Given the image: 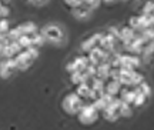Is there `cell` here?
Here are the masks:
<instances>
[{
	"mask_svg": "<svg viewBox=\"0 0 154 130\" xmlns=\"http://www.w3.org/2000/svg\"><path fill=\"white\" fill-rule=\"evenodd\" d=\"M19 27L22 30V34H33V33L38 32L36 23H33V22H24L22 24H19Z\"/></svg>",
	"mask_w": 154,
	"mask_h": 130,
	"instance_id": "14",
	"label": "cell"
},
{
	"mask_svg": "<svg viewBox=\"0 0 154 130\" xmlns=\"http://www.w3.org/2000/svg\"><path fill=\"white\" fill-rule=\"evenodd\" d=\"M14 60H16V63H17V70H26V69H29L30 66L33 65V62H34L26 49L20 50L14 56Z\"/></svg>",
	"mask_w": 154,
	"mask_h": 130,
	"instance_id": "5",
	"label": "cell"
},
{
	"mask_svg": "<svg viewBox=\"0 0 154 130\" xmlns=\"http://www.w3.org/2000/svg\"><path fill=\"white\" fill-rule=\"evenodd\" d=\"M64 3L73 9V7H77V6L83 5V0H64Z\"/></svg>",
	"mask_w": 154,
	"mask_h": 130,
	"instance_id": "24",
	"label": "cell"
},
{
	"mask_svg": "<svg viewBox=\"0 0 154 130\" xmlns=\"http://www.w3.org/2000/svg\"><path fill=\"white\" fill-rule=\"evenodd\" d=\"M153 10H154V5L151 0H149L146 5L143 6V9H141V13H144V14H153Z\"/></svg>",
	"mask_w": 154,
	"mask_h": 130,
	"instance_id": "20",
	"label": "cell"
},
{
	"mask_svg": "<svg viewBox=\"0 0 154 130\" xmlns=\"http://www.w3.org/2000/svg\"><path fill=\"white\" fill-rule=\"evenodd\" d=\"M106 33H109L111 37H114L116 40H119V27H116V26H110L109 29H107V32Z\"/></svg>",
	"mask_w": 154,
	"mask_h": 130,
	"instance_id": "22",
	"label": "cell"
},
{
	"mask_svg": "<svg viewBox=\"0 0 154 130\" xmlns=\"http://www.w3.org/2000/svg\"><path fill=\"white\" fill-rule=\"evenodd\" d=\"M101 2H104V3H113V2H116V0H101Z\"/></svg>",
	"mask_w": 154,
	"mask_h": 130,
	"instance_id": "26",
	"label": "cell"
},
{
	"mask_svg": "<svg viewBox=\"0 0 154 130\" xmlns=\"http://www.w3.org/2000/svg\"><path fill=\"white\" fill-rule=\"evenodd\" d=\"M119 114H120V117H123V119L131 117L133 116V104H128V103H126V102L121 100L120 104H119Z\"/></svg>",
	"mask_w": 154,
	"mask_h": 130,
	"instance_id": "13",
	"label": "cell"
},
{
	"mask_svg": "<svg viewBox=\"0 0 154 130\" xmlns=\"http://www.w3.org/2000/svg\"><path fill=\"white\" fill-rule=\"evenodd\" d=\"M136 34V30L130 27L128 24L127 26H123V27H119V43L120 46L123 47L126 43H128Z\"/></svg>",
	"mask_w": 154,
	"mask_h": 130,
	"instance_id": "7",
	"label": "cell"
},
{
	"mask_svg": "<svg viewBox=\"0 0 154 130\" xmlns=\"http://www.w3.org/2000/svg\"><path fill=\"white\" fill-rule=\"evenodd\" d=\"M127 2H130V0H127Z\"/></svg>",
	"mask_w": 154,
	"mask_h": 130,
	"instance_id": "27",
	"label": "cell"
},
{
	"mask_svg": "<svg viewBox=\"0 0 154 130\" xmlns=\"http://www.w3.org/2000/svg\"><path fill=\"white\" fill-rule=\"evenodd\" d=\"M27 2L33 3V5H36V6H40V5H44V3H47L49 0H27Z\"/></svg>",
	"mask_w": 154,
	"mask_h": 130,
	"instance_id": "25",
	"label": "cell"
},
{
	"mask_svg": "<svg viewBox=\"0 0 154 130\" xmlns=\"http://www.w3.org/2000/svg\"><path fill=\"white\" fill-rule=\"evenodd\" d=\"M90 77L87 75V71L86 70H77V71H73V73H70V81H72V84H79V83H83V81H87L90 80Z\"/></svg>",
	"mask_w": 154,
	"mask_h": 130,
	"instance_id": "9",
	"label": "cell"
},
{
	"mask_svg": "<svg viewBox=\"0 0 154 130\" xmlns=\"http://www.w3.org/2000/svg\"><path fill=\"white\" fill-rule=\"evenodd\" d=\"M136 94H137V92H136V89L134 87H130L128 90H127L123 96H120V99L123 100V102H126V103L128 104H133V102H134V99H136Z\"/></svg>",
	"mask_w": 154,
	"mask_h": 130,
	"instance_id": "16",
	"label": "cell"
},
{
	"mask_svg": "<svg viewBox=\"0 0 154 130\" xmlns=\"http://www.w3.org/2000/svg\"><path fill=\"white\" fill-rule=\"evenodd\" d=\"M147 99H149V96H146L143 93H137L134 102H133V106L134 107H143L144 104H146V102H147Z\"/></svg>",
	"mask_w": 154,
	"mask_h": 130,
	"instance_id": "17",
	"label": "cell"
},
{
	"mask_svg": "<svg viewBox=\"0 0 154 130\" xmlns=\"http://www.w3.org/2000/svg\"><path fill=\"white\" fill-rule=\"evenodd\" d=\"M90 90H91V87H90V84H88L87 81H83V83H79V84L74 86V93L79 94L82 99H84L86 102H87V97H88Z\"/></svg>",
	"mask_w": 154,
	"mask_h": 130,
	"instance_id": "11",
	"label": "cell"
},
{
	"mask_svg": "<svg viewBox=\"0 0 154 130\" xmlns=\"http://www.w3.org/2000/svg\"><path fill=\"white\" fill-rule=\"evenodd\" d=\"M90 63L88 62V57L87 54H79V56H76L73 60H70L69 63H67L66 66V70L69 71V73H73V71H77V70H84L86 67H87V65Z\"/></svg>",
	"mask_w": 154,
	"mask_h": 130,
	"instance_id": "4",
	"label": "cell"
},
{
	"mask_svg": "<svg viewBox=\"0 0 154 130\" xmlns=\"http://www.w3.org/2000/svg\"><path fill=\"white\" fill-rule=\"evenodd\" d=\"M9 29H10L9 20H7L6 17H0V33H2V34H6V33L9 32Z\"/></svg>",
	"mask_w": 154,
	"mask_h": 130,
	"instance_id": "19",
	"label": "cell"
},
{
	"mask_svg": "<svg viewBox=\"0 0 154 130\" xmlns=\"http://www.w3.org/2000/svg\"><path fill=\"white\" fill-rule=\"evenodd\" d=\"M121 86H123V84H121L120 81L107 79V80L104 81V92L109 93V94H111V96H117Z\"/></svg>",
	"mask_w": 154,
	"mask_h": 130,
	"instance_id": "10",
	"label": "cell"
},
{
	"mask_svg": "<svg viewBox=\"0 0 154 130\" xmlns=\"http://www.w3.org/2000/svg\"><path fill=\"white\" fill-rule=\"evenodd\" d=\"M40 33L43 34L46 40H49L51 43H61L63 37H64V33L59 24H46Z\"/></svg>",
	"mask_w": 154,
	"mask_h": 130,
	"instance_id": "3",
	"label": "cell"
},
{
	"mask_svg": "<svg viewBox=\"0 0 154 130\" xmlns=\"http://www.w3.org/2000/svg\"><path fill=\"white\" fill-rule=\"evenodd\" d=\"M154 24V17L153 14H144L141 13L140 16H137V30L136 32H140L143 29H147V27H153Z\"/></svg>",
	"mask_w": 154,
	"mask_h": 130,
	"instance_id": "8",
	"label": "cell"
},
{
	"mask_svg": "<svg viewBox=\"0 0 154 130\" xmlns=\"http://www.w3.org/2000/svg\"><path fill=\"white\" fill-rule=\"evenodd\" d=\"M83 3H84V5H87L91 10H94V9H97L103 2H101V0H83Z\"/></svg>",
	"mask_w": 154,
	"mask_h": 130,
	"instance_id": "21",
	"label": "cell"
},
{
	"mask_svg": "<svg viewBox=\"0 0 154 130\" xmlns=\"http://www.w3.org/2000/svg\"><path fill=\"white\" fill-rule=\"evenodd\" d=\"M10 13V9L7 5H2L0 6V17H7Z\"/></svg>",
	"mask_w": 154,
	"mask_h": 130,
	"instance_id": "23",
	"label": "cell"
},
{
	"mask_svg": "<svg viewBox=\"0 0 154 130\" xmlns=\"http://www.w3.org/2000/svg\"><path fill=\"white\" fill-rule=\"evenodd\" d=\"M91 9L88 7L87 5H80V6H77V7H73L72 9V13L74 14L76 17H79V19H84V17H87L90 16V13H91Z\"/></svg>",
	"mask_w": 154,
	"mask_h": 130,
	"instance_id": "12",
	"label": "cell"
},
{
	"mask_svg": "<svg viewBox=\"0 0 154 130\" xmlns=\"http://www.w3.org/2000/svg\"><path fill=\"white\" fill-rule=\"evenodd\" d=\"M32 42H33V46H36V47H40V46H43L44 42H46V39L43 37V34L42 33H33L32 34Z\"/></svg>",
	"mask_w": 154,
	"mask_h": 130,
	"instance_id": "18",
	"label": "cell"
},
{
	"mask_svg": "<svg viewBox=\"0 0 154 130\" xmlns=\"http://www.w3.org/2000/svg\"><path fill=\"white\" fill-rule=\"evenodd\" d=\"M86 103H87V102H86L84 99H82L79 94L72 92V93H69V94H66L64 99L61 100V107H63V110H64L67 114L76 116V114L80 112V109Z\"/></svg>",
	"mask_w": 154,
	"mask_h": 130,
	"instance_id": "1",
	"label": "cell"
},
{
	"mask_svg": "<svg viewBox=\"0 0 154 130\" xmlns=\"http://www.w3.org/2000/svg\"><path fill=\"white\" fill-rule=\"evenodd\" d=\"M103 36V32H99V33H94V34H91L90 37H87L86 40H83L82 44H80V49H82V52L84 54L88 53L90 50L93 49V47H96L97 44H99V40L100 37Z\"/></svg>",
	"mask_w": 154,
	"mask_h": 130,
	"instance_id": "6",
	"label": "cell"
},
{
	"mask_svg": "<svg viewBox=\"0 0 154 130\" xmlns=\"http://www.w3.org/2000/svg\"><path fill=\"white\" fill-rule=\"evenodd\" d=\"M16 42L20 44L22 49H27V47H30V46H33L32 34H22V36H19V39H17Z\"/></svg>",
	"mask_w": 154,
	"mask_h": 130,
	"instance_id": "15",
	"label": "cell"
},
{
	"mask_svg": "<svg viewBox=\"0 0 154 130\" xmlns=\"http://www.w3.org/2000/svg\"><path fill=\"white\" fill-rule=\"evenodd\" d=\"M76 116L79 117L80 123H83V125H91V123H94L96 120L99 119L100 112L94 107L90 102H87V103L80 109V112H79Z\"/></svg>",
	"mask_w": 154,
	"mask_h": 130,
	"instance_id": "2",
	"label": "cell"
}]
</instances>
